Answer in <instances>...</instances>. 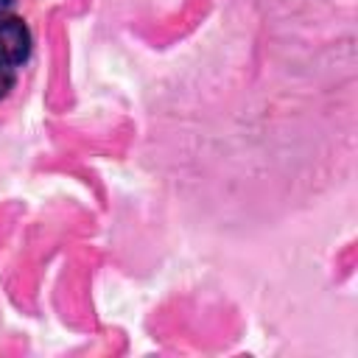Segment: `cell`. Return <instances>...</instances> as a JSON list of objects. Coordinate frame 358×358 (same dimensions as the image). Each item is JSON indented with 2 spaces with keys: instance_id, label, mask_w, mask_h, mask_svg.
<instances>
[{
  "instance_id": "cell-1",
  "label": "cell",
  "mask_w": 358,
  "mask_h": 358,
  "mask_svg": "<svg viewBox=\"0 0 358 358\" xmlns=\"http://www.w3.org/2000/svg\"><path fill=\"white\" fill-rule=\"evenodd\" d=\"M31 28L20 17H0V62L3 64H22L31 56Z\"/></svg>"
},
{
  "instance_id": "cell-2",
  "label": "cell",
  "mask_w": 358,
  "mask_h": 358,
  "mask_svg": "<svg viewBox=\"0 0 358 358\" xmlns=\"http://www.w3.org/2000/svg\"><path fill=\"white\" fill-rule=\"evenodd\" d=\"M11 87H14V67L0 62V101L11 92Z\"/></svg>"
},
{
  "instance_id": "cell-3",
  "label": "cell",
  "mask_w": 358,
  "mask_h": 358,
  "mask_svg": "<svg viewBox=\"0 0 358 358\" xmlns=\"http://www.w3.org/2000/svg\"><path fill=\"white\" fill-rule=\"evenodd\" d=\"M11 3H14V0H0V17H6V11L11 8Z\"/></svg>"
}]
</instances>
